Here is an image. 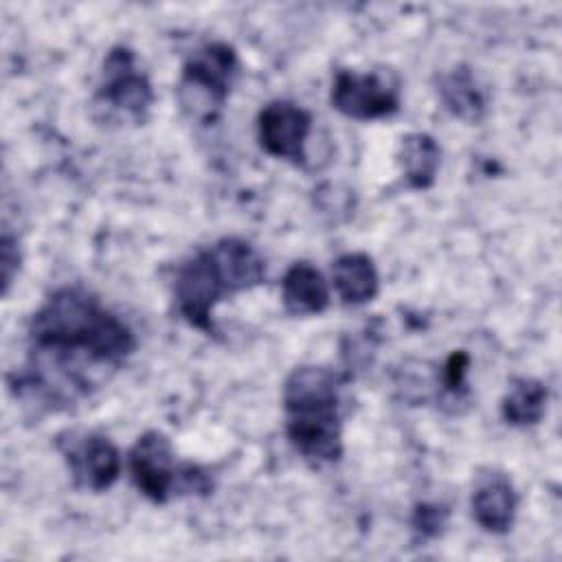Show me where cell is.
<instances>
[{"label": "cell", "mask_w": 562, "mask_h": 562, "mask_svg": "<svg viewBox=\"0 0 562 562\" xmlns=\"http://www.w3.org/2000/svg\"><path fill=\"white\" fill-rule=\"evenodd\" d=\"M132 329L79 285L55 290L29 323V362L9 384L26 404L48 411L103 384L134 351Z\"/></svg>", "instance_id": "6da1fadb"}, {"label": "cell", "mask_w": 562, "mask_h": 562, "mask_svg": "<svg viewBox=\"0 0 562 562\" xmlns=\"http://www.w3.org/2000/svg\"><path fill=\"white\" fill-rule=\"evenodd\" d=\"M347 375L329 367L303 364L283 384L285 432L292 448L310 463H334L342 457L340 386Z\"/></svg>", "instance_id": "7a4b0ae2"}, {"label": "cell", "mask_w": 562, "mask_h": 562, "mask_svg": "<svg viewBox=\"0 0 562 562\" xmlns=\"http://www.w3.org/2000/svg\"><path fill=\"white\" fill-rule=\"evenodd\" d=\"M134 485L154 503H167L173 494H209L211 476L193 463H176L169 439L158 430L138 437L130 452Z\"/></svg>", "instance_id": "3957f363"}, {"label": "cell", "mask_w": 562, "mask_h": 562, "mask_svg": "<svg viewBox=\"0 0 562 562\" xmlns=\"http://www.w3.org/2000/svg\"><path fill=\"white\" fill-rule=\"evenodd\" d=\"M237 53L224 42H211L198 48L182 66L178 97L187 112L213 121L224 108L233 79L237 75Z\"/></svg>", "instance_id": "277c9868"}, {"label": "cell", "mask_w": 562, "mask_h": 562, "mask_svg": "<svg viewBox=\"0 0 562 562\" xmlns=\"http://www.w3.org/2000/svg\"><path fill=\"white\" fill-rule=\"evenodd\" d=\"M154 90L149 79L136 68L134 53L116 46L103 61V81L94 97V105L108 114H121L132 123H143L149 114Z\"/></svg>", "instance_id": "5b68a950"}, {"label": "cell", "mask_w": 562, "mask_h": 562, "mask_svg": "<svg viewBox=\"0 0 562 562\" xmlns=\"http://www.w3.org/2000/svg\"><path fill=\"white\" fill-rule=\"evenodd\" d=\"M224 294H231V290L222 279L209 248L195 252L178 268L173 281V301L178 314L191 327L213 334L211 312Z\"/></svg>", "instance_id": "8992f818"}, {"label": "cell", "mask_w": 562, "mask_h": 562, "mask_svg": "<svg viewBox=\"0 0 562 562\" xmlns=\"http://www.w3.org/2000/svg\"><path fill=\"white\" fill-rule=\"evenodd\" d=\"M331 105L351 119H380L400 108V90L384 72L338 70L331 86Z\"/></svg>", "instance_id": "52a82bcc"}, {"label": "cell", "mask_w": 562, "mask_h": 562, "mask_svg": "<svg viewBox=\"0 0 562 562\" xmlns=\"http://www.w3.org/2000/svg\"><path fill=\"white\" fill-rule=\"evenodd\" d=\"M59 437L57 446L70 468V474L79 487L103 492L121 474V454L116 446L99 432H66Z\"/></svg>", "instance_id": "ba28073f"}, {"label": "cell", "mask_w": 562, "mask_h": 562, "mask_svg": "<svg viewBox=\"0 0 562 562\" xmlns=\"http://www.w3.org/2000/svg\"><path fill=\"white\" fill-rule=\"evenodd\" d=\"M310 132V112L290 101H272L259 112L257 134L261 147L270 156L290 160L292 165L305 162V140Z\"/></svg>", "instance_id": "9c48e42d"}, {"label": "cell", "mask_w": 562, "mask_h": 562, "mask_svg": "<svg viewBox=\"0 0 562 562\" xmlns=\"http://www.w3.org/2000/svg\"><path fill=\"white\" fill-rule=\"evenodd\" d=\"M472 516L490 533H507L514 525L518 496L505 472L490 470L479 476L472 492Z\"/></svg>", "instance_id": "30bf717a"}, {"label": "cell", "mask_w": 562, "mask_h": 562, "mask_svg": "<svg viewBox=\"0 0 562 562\" xmlns=\"http://www.w3.org/2000/svg\"><path fill=\"white\" fill-rule=\"evenodd\" d=\"M231 294L250 290L266 279L261 255L241 237H222L209 246Z\"/></svg>", "instance_id": "8fae6325"}, {"label": "cell", "mask_w": 562, "mask_h": 562, "mask_svg": "<svg viewBox=\"0 0 562 562\" xmlns=\"http://www.w3.org/2000/svg\"><path fill=\"white\" fill-rule=\"evenodd\" d=\"M437 94L443 108L465 123H479L485 116V92L470 66L461 64L441 72L437 79Z\"/></svg>", "instance_id": "7c38bea8"}, {"label": "cell", "mask_w": 562, "mask_h": 562, "mask_svg": "<svg viewBox=\"0 0 562 562\" xmlns=\"http://www.w3.org/2000/svg\"><path fill=\"white\" fill-rule=\"evenodd\" d=\"M283 305L292 316L321 314L329 303V290L323 274L307 261H296L288 268L281 281Z\"/></svg>", "instance_id": "4fadbf2b"}, {"label": "cell", "mask_w": 562, "mask_h": 562, "mask_svg": "<svg viewBox=\"0 0 562 562\" xmlns=\"http://www.w3.org/2000/svg\"><path fill=\"white\" fill-rule=\"evenodd\" d=\"M331 281L345 305L369 303L380 288L373 259L364 252L340 255L331 266Z\"/></svg>", "instance_id": "5bb4252c"}, {"label": "cell", "mask_w": 562, "mask_h": 562, "mask_svg": "<svg viewBox=\"0 0 562 562\" xmlns=\"http://www.w3.org/2000/svg\"><path fill=\"white\" fill-rule=\"evenodd\" d=\"M439 145L426 132H411L402 138L397 160L406 182L413 189H428L435 182L439 169Z\"/></svg>", "instance_id": "9a60e30c"}, {"label": "cell", "mask_w": 562, "mask_h": 562, "mask_svg": "<svg viewBox=\"0 0 562 562\" xmlns=\"http://www.w3.org/2000/svg\"><path fill=\"white\" fill-rule=\"evenodd\" d=\"M547 397V386L540 380L514 378L501 402V413L512 426H533L544 415Z\"/></svg>", "instance_id": "2e32d148"}, {"label": "cell", "mask_w": 562, "mask_h": 562, "mask_svg": "<svg viewBox=\"0 0 562 562\" xmlns=\"http://www.w3.org/2000/svg\"><path fill=\"white\" fill-rule=\"evenodd\" d=\"M468 367H470V356L463 349L452 351L443 364L439 404L452 415H459L465 408H470V389L465 382Z\"/></svg>", "instance_id": "e0dca14e"}, {"label": "cell", "mask_w": 562, "mask_h": 562, "mask_svg": "<svg viewBox=\"0 0 562 562\" xmlns=\"http://www.w3.org/2000/svg\"><path fill=\"white\" fill-rule=\"evenodd\" d=\"M411 525H413V531L417 538H422V540L437 538L443 533V529L448 525V509L437 503H419L413 509Z\"/></svg>", "instance_id": "ac0fdd59"}, {"label": "cell", "mask_w": 562, "mask_h": 562, "mask_svg": "<svg viewBox=\"0 0 562 562\" xmlns=\"http://www.w3.org/2000/svg\"><path fill=\"white\" fill-rule=\"evenodd\" d=\"M20 268V248L18 239L11 237L9 233L2 235L0 239V274H2V294L9 292L13 277L18 274Z\"/></svg>", "instance_id": "d6986e66"}]
</instances>
